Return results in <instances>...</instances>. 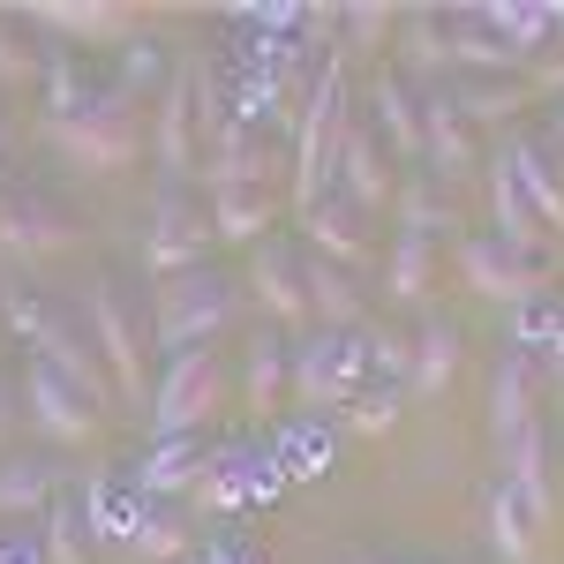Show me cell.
Instances as JSON below:
<instances>
[{
	"instance_id": "obj_1",
	"label": "cell",
	"mask_w": 564,
	"mask_h": 564,
	"mask_svg": "<svg viewBox=\"0 0 564 564\" xmlns=\"http://www.w3.org/2000/svg\"><path fill=\"white\" fill-rule=\"evenodd\" d=\"M347 61L332 53L308 84V106H302V129H294V159H286V181H294V212H316L332 188H339V159H347Z\"/></svg>"
},
{
	"instance_id": "obj_2",
	"label": "cell",
	"mask_w": 564,
	"mask_h": 564,
	"mask_svg": "<svg viewBox=\"0 0 564 564\" xmlns=\"http://www.w3.org/2000/svg\"><path fill=\"white\" fill-rule=\"evenodd\" d=\"M234 279L226 271H181V279H159V294H151V354L166 347V361L174 354H196L212 347L218 332L234 324Z\"/></svg>"
},
{
	"instance_id": "obj_3",
	"label": "cell",
	"mask_w": 564,
	"mask_h": 564,
	"mask_svg": "<svg viewBox=\"0 0 564 564\" xmlns=\"http://www.w3.org/2000/svg\"><path fill=\"white\" fill-rule=\"evenodd\" d=\"M218 98H212V76L204 68H181L174 84L159 90V135H151V159L166 166V181H196L204 174V143L218 135Z\"/></svg>"
},
{
	"instance_id": "obj_4",
	"label": "cell",
	"mask_w": 564,
	"mask_h": 564,
	"mask_svg": "<svg viewBox=\"0 0 564 564\" xmlns=\"http://www.w3.org/2000/svg\"><path fill=\"white\" fill-rule=\"evenodd\" d=\"M84 308H90V347H98V361H106V377H113V391L121 399H151V347H143V324H135V308L121 302V286L113 279H90L84 286Z\"/></svg>"
},
{
	"instance_id": "obj_5",
	"label": "cell",
	"mask_w": 564,
	"mask_h": 564,
	"mask_svg": "<svg viewBox=\"0 0 564 564\" xmlns=\"http://www.w3.org/2000/svg\"><path fill=\"white\" fill-rule=\"evenodd\" d=\"M218 406H226V369H218L212 347L174 354L151 384V436H204Z\"/></svg>"
},
{
	"instance_id": "obj_6",
	"label": "cell",
	"mask_w": 564,
	"mask_h": 564,
	"mask_svg": "<svg viewBox=\"0 0 564 564\" xmlns=\"http://www.w3.org/2000/svg\"><path fill=\"white\" fill-rule=\"evenodd\" d=\"M45 135H53V151H61L68 166H84V174H121L135 151H143V129H135L121 90H106L76 121H45Z\"/></svg>"
},
{
	"instance_id": "obj_7",
	"label": "cell",
	"mask_w": 564,
	"mask_h": 564,
	"mask_svg": "<svg viewBox=\"0 0 564 564\" xmlns=\"http://www.w3.org/2000/svg\"><path fill=\"white\" fill-rule=\"evenodd\" d=\"M361 369H369L361 332H308L302 347H294V406H308V414L339 406L347 414L354 399H361Z\"/></svg>"
},
{
	"instance_id": "obj_8",
	"label": "cell",
	"mask_w": 564,
	"mask_h": 564,
	"mask_svg": "<svg viewBox=\"0 0 564 564\" xmlns=\"http://www.w3.org/2000/svg\"><path fill=\"white\" fill-rule=\"evenodd\" d=\"M212 204H196L188 188H159L151 204V226H143V271L151 286L159 279H181V271H204V249H212Z\"/></svg>"
},
{
	"instance_id": "obj_9",
	"label": "cell",
	"mask_w": 564,
	"mask_h": 564,
	"mask_svg": "<svg viewBox=\"0 0 564 564\" xmlns=\"http://www.w3.org/2000/svg\"><path fill=\"white\" fill-rule=\"evenodd\" d=\"M15 15L68 53L76 45H135V31H143V8H121V0H31Z\"/></svg>"
},
{
	"instance_id": "obj_10",
	"label": "cell",
	"mask_w": 564,
	"mask_h": 564,
	"mask_svg": "<svg viewBox=\"0 0 564 564\" xmlns=\"http://www.w3.org/2000/svg\"><path fill=\"white\" fill-rule=\"evenodd\" d=\"M68 249H76V226L45 196H0V263L39 271L45 257H68Z\"/></svg>"
},
{
	"instance_id": "obj_11",
	"label": "cell",
	"mask_w": 564,
	"mask_h": 564,
	"mask_svg": "<svg viewBox=\"0 0 564 564\" xmlns=\"http://www.w3.org/2000/svg\"><path fill=\"white\" fill-rule=\"evenodd\" d=\"M459 286H475L481 302H497V308H527V302H542L550 271L497 249V241H459Z\"/></svg>"
},
{
	"instance_id": "obj_12",
	"label": "cell",
	"mask_w": 564,
	"mask_h": 564,
	"mask_svg": "<svg viewBox=\"0 0 564 564\" xmlns=\"http://www.w3.org/2000/svg\"><path fill=\"white\" fill-rule=\"evenodd\" d=\"M23 399H31L23 414H31L39 436H53V444H90V436H98V406H90L68 377H53L45 361H23Z\"/></svg>"
},
{
	"instance_id": "obj_13",
	"label": "cell",
	"mask_w": 564,
	"mask_h": 564,
	"mask_svg": "<svg viewBox=\"0 0 564 564\" xmlns=\"http://www.w3.org/2000/svg\"><path fill=\"white\" fill-rule=\"evenodd\" d=\"M422 166H430L436 188H444V181H467V174H475V121L459 113L452 84H436L430 98H422Z\"/></svg>"
},
{
	"instance_id": "obj_14",
	"label": "cell",
	"mask_w": 564,
	"mask_h": 564,
	"mask_svg": "<svg viewBox=\"0 0 564 564\" xmlns=\"http://www.w3.org/2000/svg\"><path fill=\"white\" fill-rule=\"evenodd\" d=\"M302 263H308V257H294V249H286L279 234H271L257 257H249V302H257L271 324H302V316H308Z\"/></svg>"
},
{
	"instance_id": "obj_15",
	"label": "cell",
	"mask_w": 564,
	"mask_h": 564,
	"mask_svg": "<svg viewBox=\"0 0 564 564\" xmlns=\"http://www.w3.org/2000/svg\"><path fill=\"white\" fill-rule=\"evenodd\" d=\"M204 188H271V151H263V129H241V121H218V135L204 143Z\"/></svg>"
},
{
	"instance_id": "obj_16",
	"label": "cell",
	"mask_w": 564,
	"mask_h": 564,
	"mask_svg": "<svg viewBox=\"0 0 564 564\" xmlns=\"http://www.w3.org/2000/svg\"><path fill=\"white\" fill-rule=\"evenodd\" d=\"M302 234H308V257H324V263H339V271H369V234H361V212H354L347 196L332 188L316 212H302Z\"/></svg>"
},
{
	"instance_id": "obj_17",
	"label": "cell",
	"mask_w": 564,
	"mask_h": 564,
	"mask_svg": "<svg viewBox=\"0 0 564 564\" xmlns=\"http://www.w3.org/2000/svg\"><path fill=\"white\" fill-rule=\"evenodd\" d=\"M369 106H377V129H384L391 166H422V98L406 90V76H399V68H377Z\"/></svg>"
},
{
	"instance_id": "obj_18",
	"label": "cell",
	"mask_w": 564,
	"mask_h": 564,
	"mask_svg": "<svg viewBox=\"0 0 564 564\" xmlns=\"http://www.w3.org/2000/svg\"><path fill=\"white\" fill-rule=\"evenodd\" d=\"M339 196L354 212H391L399 204V174H391V151L377 135H347V159H339Z\"/></svg>"
},
{
	"instance_id": "obj_19",
	"label": "cell",
	"mask_w": 564,
	"mask_h": 564,
	"mask_svg": "<svg viewBox=\"0 0 564 564\" xmlns=\"http://www.w3.org/2000/svg\"><path fill=\"white\" fill-rule=\"evenodd\" d=\"M489 212H497V249H512V257H527V263L550 257V226L527 212V196H520V181H512L505 159L489 166Z\"/></svg>"
},
{
	"instance_id": "obj_20",
	"label": "cell",
	"mask_w": 564,
	"mask_h": 564,
	"mask_svg": "<svg viewBox=\"0 0 564 564\" xmlns=\"http://www.w3.org/2000/svg\"><path fill=\"white\" fill-rule=\"evenodd\" d=\"M302 286H308V316H316V332H361V324H369V302H361L354 271L308 257L302 263Z\"/></svg>"
},
{
	"instance_id": "obj_21",
	"label": "cell",
	"mask_w": 564,
	"mask_h": 564,
	"mask_svg": "<svg viewBox=\"0 0 564 564\" xmlns=\"http://www.w3.org/2000/svg\"><path fill=\"white\" fill-rule=\"evenodd\" d=\"M196 475H204V436H151V452L135 459V497L174 505L181 489H196Z\"/></svg>"
},
{
	"instance_id": "obj_22",
	"label": "cell",
	"mask_w": 564,
	"mask_h": 564,
	"mask_svg": "<svg viewBox=\"0 0 564 564\" xmlns=\"http://www.w3.org/2000/svg\"><path fill=\"white\" fill-rule=\"evenodd\" d=\"M61 497V475L45 452H8L0 459V520H45V505Z\"/></svg>"
},
{
	"instance_id": "obj_23",
	"label": "cell",
	"mask_w": 564,
	"mask_h": 564,
	"mask_svg": "<svg viewBox=\"0 0 564 564\" xmlns=\"http://www.w3.org/2000/svg\"><path fill=\"white\" fill-rule=\"evenodd\" d=\"M399 76H430V90L452 76V23L436 8H406L399 15Z\"/></svg>"
},
{
	"instance_id": "obj_24",
	"label": "cell",
	"mask_w": 564,
	"mask_h": 564,
	"mask_svg": "<svg viewBox=\"0 0 564 564\" xmlns=\"http://www.w3.org/2000/svg\"><path fill=\"white\" fill-rule=\"evenodd\" d=\"M520 430H534V361L512 347L497 361V377H489V436L512 444Z\"/></svg>"
},
{
	"instance_id": "obj_25",
	"label": "cell",
	"mask_w": 564,
	"mask_h": 564,
	"mask_svg": "<svg viewBox=\"0 0 564 564\" xmlns=\"http://www.w3.org/2000/svg\"><path fill=\"white\" fill-rule=\"evenodd\" d=\"M271 226H279V196H271V188H218V196H212V234H218V241L263 249Z\"/></svg>"
},
{
	"instance_id": "obj_26",
	"label": "cell",
	"mask_w": 564,
	"mask_h": 564,
	"mask_svg": "<svg viewBox=\"0 0 564 564\" xmlns=\"http://www.w3.org/2000/svg\"><path fill=\"white\" fill-rule=\"evenodd\" d=\"M444 23H452V68H459V76H520V68H527L497 31H481V23H475V8H452Z\"/></svg>"
},
{
	"instance_id": "obj_27",
	"label": "cell",
	"mask_w": 564,
	"mask_h": 564,
	"mask_svg": "<svg viewBox=\"0 0 564 564\" xmlns=\"http://www.w3.org/2000/svg\"><path fill=\"white\" fill-rule=\"evenodd\" d=\"M481 31H497V39L512 45L520 61H534V53H550V39H557V23H550V0H489V8H475Z\"/></svg>"
},
{
	"instance_id": "obj_28",
	"label": "cell",
	"mask_w": 564,
	"mask_h": 564,
	"mask_svg": "<svg viewBox=\"0 0 564 564\" xmlns=\"http://www.w3.org/2000/svg\"><path fill=\"white\" fill-rule=\"evenodd\" d=\"M249 406L257 414H279V406H294V347L279 339V332H257V347H249Z\"/></svg>"
},
{
	"instance_id": "obj_29",
	"label": "cell",
	"mask_w": 564,
	"mask_h": 564,
	"mask_svg": "<svg viewBox=\"0 0 564 564\" xmlns=\"http://www.w3.org/2000/svg\"><path fill=\"white\" fill-rule=\"evenodd\" d=\"M505 166H512V181H520L527 212L542 218L550 234H564V181H557V166H550V151H542V143H512Z\"/></svg>"
},
{
	"instance_id": "obj_30",
	"label": "cell",
	"mask_w": 564,
	"mask_h": 564,
	"mask_svg": "<svg viewBox=\"0 0 564 564\" xmlns=\"http://www.w3.org/2000/svg\"><path fill=\"white\" fill-rule=\"evenodd\" d=\"M129 550L143 564H174L188 550V520H181L166 497H135V527H129Z\"/></svg>"
},
{
	"instance_id": "obj_31",
	"label": "cell",
	"mask_w": 564,
	"mask_h": 564,
	"mask_svg": "<svg viewBox=\"0 0 564 564\" xmlns=\"http://www.w3.org/2000/svg\"><path fill=\"white\" fill-rule=\"evenodd\" d=\"M45 84V45H31V23L0 8V98H23Z\"/></svg>"
},
{
	"instance_id": "obj_32",
	"label": "cell",
	"mask_w": 564,
	"mask_h": 564,
	"mask_svg": "<svg viewBox=\"0 0 564 564\" xmlns=\"http://www.w3.org/2000/svg\"><path fill=\"white\" fill-rule=\"evenodd\" d=\"M452 98H459V113H467L475 129H481V121H489V129H505V121L520 113L534 90H527L520 76H459V84H452Z\"/></svg>"
},
{
	"instance_id": "obj_33",
	"label": "cell",
	"mask_w": 564,
	"mask_h": 564,
	"mask_svg": "<svg viewBox=\"0 0 564 564\" xmlns=\"http://www.w3.org/2000/svg\"><path fill=\"white\" fill-rule=\"evenodd\" d=\"M430 279H436V241L430 234H399L391 257H384V294L391 302H422Z\"/></svg>"
},
{
	"instance_id": "obj_34",
	"label": "cell",
	"mask_w": 564,
	"mask_h": 564,
	"mask_svg": "<svg viewBox=\"0 0 564 564\" xmlns=\"http://www.w3.org/2000/svg\"><path fill=\"white\" fill-rule=\"evenodd\" d=\"M459 377V324L452 316H430L414 332V391H444Z\"/></svg>"
},
{
	"instance_id": "obj_35",
	"label": "cell",
	"mask_w": 564,
	"mask_h": 564,
	"mask_svg": "<svg viewBox=\"0 0 564 564\" xmlns=\"http://www.w3.org/2000/svg\"><path fill=\"white\" fill-rule=\"evenodd\" d=\"M271 467H279L286 481L332 475V436H324V422H286L279 444H271Z\"/></svg>"
},
{
	"instance_id": "obj_36",
	"label": "cell",
	"mask_w": 564,
	"mask_h": 564,
	"mask_svg": "<svg viewBox=\"0 0 564 564\" xmlns=\"http://www.w3.org/2000/svg\"><path fill=\"white\" fill-rule=\"evenodd\" d=\"M489 550H497L505 564L534 557V520H527V505H520V489H512V481H497V489H489Z\"/></svg>"
},
{
	"instance_id": "obj_37",
	"label": "cell",
	"mask_w": 564,
	"mask_h": 564,
	"mask_svg": "<svg viewBox=\"0 0 564 564\" xmlns=\"http://www.w3.org/2000/svg\"><path fill=\"white\" fill-rule=\"evenodd\" d=\"M45 564H90V520H84V497H53L45 505Z\"/></svg>"
},
{
	"instance_id": "obj_38",
	"label": "cell",
	"mask_w": 564,
	"mask_h": 564,
	"mask_svg": "<svg viewBox=\"0 0 564 564\" xmlns=\"http://www.w3.org/2000/svg\"><path fill=\"white\" fill-rule=\"evenodd\" d=\"M391 212H399V234H452V226H459V218H452V204H436V181H414V188H399V204H391Z\"/></svg>"
},
{
	"instance_id": "obj_39",
	"label": "cell",
	"mask_w": 564,
	"mask_h": 564,
	"mask_svg": "<svg viewBox=\"0 0 564 564\" xmlns=\"http://www.w3.org/2000/svg\"><path fill=\"white\" fill-rule=\"evenodd\" d=\"M347 430L354 436H391V430H399V391H361V399H354V406H347Z\"/></svg>"
},
{
	"instance_id": "obj_40",
	"label": "cell",
	"mask_w": 564,
	"mask_h": 564,
	"mask_svg": "<svg viewBox=\"0 0 564 564\" xmlns=\"http://www.w3.org/2000/svg\"><path fill=\"white\" fill-rule=\"evenodd\" d=\"M361 347H369V369L414 384V339H399V332H361Z\"/></svg>"
},
{
	"instance_id": "obj_41",
	"label": "cell",
	"mask_w": 564,
	"mask_h": 564,
	"mask_svg": "<svg viewBox=\"0 0 564 564\" xmlns=\"http://www.w3.org/2000/svg\"><path fill=\"white\" fill-rule=\"evenodd\" d=\"M159 76H166V61H159V45H151V39L121 45V98H129V90H151ZM166 84H174V76H166Z\"/></svg>"
},
{
	"instance_id": "obj_42",
	"label": "cell",
	"mask_w": 564,
	"mask_h": 564,
	"mask_svg": "<svg viewBox=\"0 0 564 564\" xmlns=\"http://www.w3.org/2000/svg\"><path fill=\"white\" fill-rule=\"evenodd\" d=\"M384 31H399V8H369V0H361V8H347V39L354 45H377Z\"/></svg>"
},
{
	"instance_id": "obj_43",
	"label": "cell",
	"mask_w": 564,
	"mask_h": 564,
	"mask_svg": "<svg viewBox=\"0 0 564 564\" xmlns=\"http://www.w3.org/2000/svg\"><path fill=\"white\" fill-rule=\"evenodd\" d=\"M527 90H550V98H564V53H534V61H527Z\"/></svg>"
},
{
	"instance_id": "obj_44",
	"label": "cell",
	"mask_w": 564,
	"mask_h": 564,
	"mask_svg": "<svg viewBox=\"0 0 564 564\" xmlns=\"http://www.w3.org/2000/svg\"><path fill=\"white\" fill-rule=\"evenodd\" d=\"M204 564H263V557L249 550V542H234V534H218L212 550H204Z\"/></svg>"
},
{
	"instance_id": "obj_45",
	"label": "cell",
	"mask_w": 564,
	"mask_h": 564,
	"mask_svg": "<svg viewBox=\"0 0 564 564\" xmlns=\"http://www.w3.org/2000/svg\"><path fill=\"white\" fill-rule=\"evenodd\" d=\"M8 430H15V406H8V377H0V459H8Z\"/></svg>"
},
{
	"instance_id": "obj_46",
	"label": "cell",
	"mask_w": 564,
	"mask_h": 564,
	"mask_svg": "<svg viewBox=\"0 0 564 564\" xmlns=\"http://www.w3.org/2000/svg\"><path fill=\"white\" fill-rule=\"evenodd\" d=\"M550 143H557V151H564V106H557V121H550Z\"/></svg>"
},
{
	"instance_id": "obj_47",
	"label": "cell",
	"mask_w": 564,
	"mask_h": 564,
	"mask_svg": "<svg viewBox=\"0 0 564 564\" xmlns=\"http://www.w3.org/2000/svg\"><path fill=\"white\" fill-rule=\"evenodd\" d=\"M550 377H557V391H564V369H550Z\"/></svg>"
},
{
	"instance_id": "obj_48",
	"label": "cell",
	"mask_w": 564,
	"mask_h": 564,
	"mask_svg": "<svg viewBox=\"0 0 564 564\" xmlns=\"http://www.w3.org/2000/svg\"><path fill=\"white\" fill-rule=\"evenodd\" d=\"M0 143H8V121H0Z\"/></svg>"
}]
</instances>
